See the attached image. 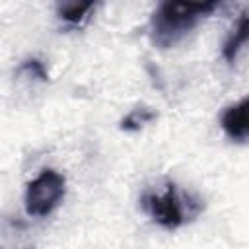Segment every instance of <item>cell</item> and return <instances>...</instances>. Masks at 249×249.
Returning a JSON list of instances; mask_svg holds the SVG:
<instances>
[{
    "label": "cell",
    "instance_id": "1",
    "mask_svg": "<svg viewBox=\"0 0 249 249\" xmlns=\"http://www.w3.org/2000/svg\"><path fill=\"white\" fill-rule=\"evenodd\" d=\"M218 2H163L152 16V41L160 49L175 47L198 19L210 16Z\"/></svg>",
    "mask_w": 249,
    "mask_h": 249
},
{
    "label": "cell",
    "instance_id": "2",
    "mask_svg": "<svg viewBox=\"0 0 249 249\" xmlns=\"http://www.w3.org/2000/svg\"><path fill=\"white\" fill-rule=\"evenodd\" d=\"M142 208L158 226L177 230L200 212V202L191 195L179 193L177 185L167 183L161 193H146L142 196Z\"/></svg>",
    "mask_w": 249,
    "mask_h": 249
},
{
    "label": "cell",
    "instance_id": "3",
    "mask_svg": "<svg viewBox=\"0 0 249 249\" xmlns=\"http://www.w3.org/2000/svg\"><path fill=\"white\" fill-rule=\"evenodd\" d=\"M66 195V179L56 169H43L31 179L23 193L25 214L31 218H45L53 214Z\"/></svg>",
    "mask_w": 249,
    "mask_h": 249
},
{
    "label": "cell",
    "instance_id": "4",
    "mask_svg": "<svg viewBox=\"0 0 249 249\" xmlns=\"http://www.w3.org/2000/svg\"><path fill=\"white\" fill-rule=\"evenodd\" d=\"M220 124L230 140L245 142L247 134H249V101H247V97L226 107L220 117Z\"/></svg>",
    "mask_w": 249,
    "mask_h": 249
},
{
    "label": "cell",
    "instance_id": "5",
    "mask_svg": "<svg viewBox=\"0 0 249 249\" xmlns=\"http://www.w3.org/2000/svg\"><path fill=\"white\" fill-rule=\"evenodd\" d=\"M93 8H95L93 2H64V4H60L56 8V14L68 25L80 27L89 18V14L93 12Z\"/></svg>",
    "mask_w": 249,
    "mask_h": 249
},
{
    "label": "cell",
    "instance_id": "6",
    "mask_svg": "<svg viewBox=\"0 0 249 249\" xmlns=\"http://www.w3.org/2000/svg\"><path fill=\"white\" fill-rule=\"evenodd\" d=\"M245 41H247V14H241V18L237 21V27L233 29V33L226 39V43L222 47L224 60L230 62V64H233V60H235L239 49L245 45Z\"/></svg>",
    "mask_w": 249,
    "mask_h": 249
},
{
    "label": "cell",
    "instance_id": "7",
    "mask_svg": "<svg viewBox=\"0 0 249 249\" xmlns=\"http://www.w3.org/2000/svg\"><path fill=\"white\" fill-rule=\"evenodd\" d=\"M156 119V113L148 107H136L132 109L123 121H121V128L123 130H140L144 124L152 123Z\"/></svg>",
    "mask_w": 249,
    "mask_h": 249
},
{
    "label": "cell",
    "instance_id": "8",
    "mask_svg": "<svg viewBox=\"0 0 249 249\" xmlns=\"http://www.w3.org/2000/svg\"><path fill=\"white\" fill-rule=\"evenodd\" d=\"M19 72L25 74L27 78H31V80H39V82H47V78H49V74H47L43 62L37 60V58H29V60H25V62L19 66Z\"/></svg>",
    "mask_w": 249,
    "mask_h": 249
}]
</instances>
